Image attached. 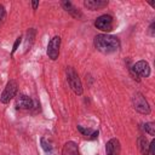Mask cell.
I'll list each match as a JSON object with an SVG mask.
<instances>
[{"instance_id": "9", "label": "cell", "mask_w": 155, "mask_h": 155, "mask_svg": "<svg viewBox=\"0 0 155 155\" xmlns=\"http://www.w3.org/2000/svg\"><path fill=\"white\" fill-rule=\"evenodd\" d=\"M120 142L116 138H111L110 140H108L107 145H105V151L107 155H120Z\"/></svg>"}, {"instance_id": "8", "label": "cell", "mask_w": 155, "mask_h": 155, "mask_svg": "<svg viewBox=\"0 0 155 155\" xmlns=\"http://www.w3.org/2000/svg\"><path fill=\"white\" fill-rule=\"evenodd\" d=\"M15 105L17 109L19 110H30L33 109L34 107V102L30 97L25 96V94H19L17 98H16V102H15Z\"/></svg>"}, {"instance_id": "21", "label": "cell", "mask_w": 155, "mask_h": 155, "mask_svg": "<svg viewBox=\"0 0 155 155\" xmlns=\"http://www.w3.org/2000/svg\"><path fill=\"white\" fill-rule=\"evenodd\" d=\"M31 6H33L34 10H36V7L39 6V1H33V2H31Z\"/></svg>"}, {"instance_id": "11", "label": "cell", "mask_w": 155, "mask_h": 155, "mask_svg": "<svg viewBox=\"0 0 155 155\" xmlns=\"http://www.w3.org/2000/svg\"><path fill=\"white\" fill-rule=\"evenodd\" d=\"M62 155H79L78 145L74 142L65 143L63 147V150H62Z\"/></svg>"}, {"instance_id": "3", "label": "cell", "mask_w": 155, "mask_h": 155, "mask_svg": "<svg viewBox=\"0 0 155 155\" xmlns=\"http://www.w3.org/2000/svg\"><path fill=\"white\" fill-rule=\"evenodd\" d=\"M132 103H133V108H134L138 113H140V114H147V115L150 114V107H149V104H148L145 97H144L142 93H139V92L134 93V96L132 97Z\"/></svg>"}, {"instance_id": "2", "label": "cell", "mask_w": 155, "mask_h": 155, "mask_svg": "<svg viewBox=\"0 0 155 155\" xmlns=\"http://www.w3.org/2000/svg\"><path fill=\"white\" fill-rule=\"evenodd\" d=\"M67 80H68V84H69L70 88L74 91L75 94H78V96L82 94V85H81V81L79 79L78 73L71 67H68L67 68Z\"/></svg>"}, {"instance_id": "10", "label": "cell", "mask_w": 155, "mask_h": 155, "mask_svg": "<svg viewBox=\"0 0 155 155\" xmlns=\"http://www.w3.org/2000/svg\"><path fill=\"white\" fill-rule=\"evenodd\" d=\"M85 7H87L88 10L91 11H94V10H99V8H103L108 5V1L107 0H86L84 2Z\"/></svg>"}, {"instance_id": "15", "label": "cell", "mask_w": 155, "mask_h": 155, "mask_svg": "<svg viewBox=\"0 0 155 155\" xmlns=\"http://www.w3.org/2000/svg\"><path fill=\"white\" fill-rule=\"evenodd\" d=\"M34 38H35V29H29L28 33H27V40H25V50H28V47L31 46L33 41H34Z\"/></svg>"}, {"instance_id": "6", "label": "cell", "mask_w": 155, "mask_h": 155, "mask_svg": "<svg viewBox=\"0 0 155 155\" xmlns=\"http://www.w3.org/2000/svg\"><path fill=\"white\" fill-rule=\"evenodd\" d=\"M59 46H61V38L59 36H53L48 45H47V56L52 59L56 61L59 56Z\"/></svg>"}, {"instance_id": "17", "label": "cell", "mask_w": 155, "mask_h": 155, "mask_svg": "<svg viewBox=\"0 0 155 155\" xmlns=\"http://www.w3.org/2000/svg\"><path fill=\"white\" fill-rule=\"evenodd\" d=\"M41 147H42V149L45 150V153H51V151H52L51 144H50L45 138H41Z\"/></svg>"}, {"instance_id": "16", "label": "cell", "mask_w": 155, "mask_h": 155, "mask_svg": "<svg viewBox=\"0 0 155 155\" xmlns=\"http://www.w3.org/2000/svg\"><path fill=\"white\" fill-rule=\"evenodd\" d=\"M143 130L149 133L150 136H155V124L154 122H147L143 125Z\"/></svg>"}, {"instance_id": "7", "label": "cell", "mask_w": 155, "mask_h": 155, "mask_svg": "<svg viewBox=\"0 0 155 155\" xmlns=\"http://www.w3.org/2000/svg\"><path fill=\"white\" fill-rule=\"evenodd\" d=\"M132 70L136 76H142V78H148L150 75V67L148 64V62L145 61H139L137 62L133 67Z\"/></svg>"}, {"instance_id": "22", "label": "cell", "mask_w": 155, "mask_h": 155, "mask_svg": "<svg viewBox=\"0 0 155 155\" xmlns=\"http://www.w3.org/2000/svg\"><path fill=\"white\" fill-rule=\"evenodd\" d=\"M154 25H155L154 23H151V25H150V34L151 35H154Z\"/></svg>"}, {"instance_id": "20", "label": "cell", "mask_w": 155, "mask_h": 155, "mask_svg": "<svg viewBox=\"0 0 155 155\" xmlns=\"http://www.w3.org/2000/svg\"><path fill=\"white\" fill-rule=\"evenodd\" d=\"M5 17H6V12H5V8L2 5H0V24L5 21Z\"/></svg>"}, {"instance_id": "5", "label": "cell", "mask_w": 155, "mask_h": 155, "mask_svg": "<svg viewBox=\"0 0 155 155\" xmlns=\"http://www.w3.org/2000/svg\"><path fill=\"white\" fill-rule=\"evenodd\" d=\"M94 25L97 29L108 33L113 29V17L109 15H102L94 21Z\"/></svg>"}, {"instance_id": "18", "label": "cell", "mask_w": 155, "mask_h": 155, "mask_svg": "<svg viewBox=\"0 0 155 155\" xmlns=\"http://www.w3.org/2000/svg\"><path fill=\"white\" fill-rule=\"evenodd\" d=\"M21 41H22V36H18L17 39H16V41H15V44H13V48H12V54L17 51V48H18V46H19V44H21Z\"/></svg>"}, {"instance_id": "1", "label": "cell", "mask_w": 155, "mask_h": 155, "mask_svg": "<svg viewBox=\"0 0 155 155\" xmlns=\"http://www.w3.org/2000/svg\"><path fill=\"white\" fill-rule=\"evenodd\" d=\"M94 47L103 53H111L119 50L120 41L114 35L99 34L94 38Z\"/></svg>"}, {"instance_id": "19", "label": "cell", "mask_w": 155, "mask_h": 155, "mask_svg": "<svg viewBox=\"0 0 155 155\" xmlns=\"http://www.w3.org/2000/svg\"><path fill=\"white\" fill-rule=\"evenodd\" d=\"M148 150H149V155H154V154H155V139H153V140L150 142Z\"/></svg>"}, {"instance_id": "12", "label": "cell", "mask_w": 155, "mask_h": 155, "mask_svg": "<svg viewBox=\"0 0 155 155\" xmlns=\"http://www.w3.org/2000/svg\"><path fill=\"white\" fill-rule=\"evenodd\" d=\"M62 6H63L64 10H65L67 12H69L71 16H74V17H82V15L80 13V11H79L75 6H73V4H71L70 1H62Z\"/></svg>"}, {"instance_id": "13", "label": "cell", "mask_w": 155, "mask_h": 155, "mask_svg": "<svg viewBox=\"0 0 155 155\" xmlns=\"http://www.w3.org/2000/svg\"><path fill=\"white\" fill-rule=\"evenodd\" d=\"M138 147H139V150L142 153V155H149V145H148V142H147V138L145 137H139L138 138Z\"/></svg>"}, {"instance_id": "4", "label": "cell", "mask_w": 155, "mask_h": 155, "mask_svg": "<svg viewBox=\"0 0 155 155\" xmlns=\"http://www.w3.org/2000/svg\"><path fill=\"white\" fill-rule=\"evenodd\" d=\"M17 90H18V86H17V82L15 80H10L7 84H6V87L4 88L2 93H1V97H0V101L1 103L6 104L8 103L17 93Z\"/></svg>"}, {"instance_id": "14", "label": "cell", "mask_w": 155, "mask_h": 155, "mask_svg": "<svg viewBox=\"0 0 155 155\" xmlns=\"http://www.w3.org/2000/svg\"><path fill=\"white\" fill-rule=\"evenodd\" d=\"M78 130L86 137L91 138V139H96L98 137V131H93L91 128H84L82 126H78Z\"/></svg>"}]
</instances>
